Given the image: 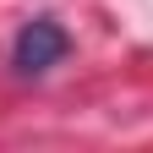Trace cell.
I'll use <instances>...</instances> for the list:
<instances>
[{
  "instance_id": "cell-1",
  "label": "cell",
  "mask_w": 153,
  "mask_h": 153,
  "mask_svg": "<svg viewBox=\"0 0 153 153\" xmlns=\"http://www.w3.org/2000/svg\"><path fill=\"white\" fill-rule=\"evenodd\" d=\"M66 49H71L66 27L55 22V16H33V22H22V33H16V44H11V66L22 76H44L49 66L66 60Z\"/></svg>"
}]
</instances>
